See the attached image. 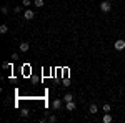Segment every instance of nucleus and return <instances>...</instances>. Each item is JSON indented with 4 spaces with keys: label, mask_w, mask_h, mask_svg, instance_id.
I'll use <instances>...</instances> for the list:
<instances>
[{
    "label": "nucleus",
    "mask_w": 125,
    "mask_h": 123,
    "mask_svg": "<svg viewBox=\"0 0 125 123\" xmlns=\"http://www.w3.org/2000/svg\"><path fill=\"white\" fill-rule=\"evenodd\" d=\"M7 32H9V25H5V23L0 25V33H2V35H5Z\"/></svg>",
    "instance_id": "obj_9"
},
{
    "label": "nucleus",
    "mask_w": 125,
    "mask_h": 123,
    "mask_svg": "<svg viewBox=\"0 0 125 123\" xmlns=\"http://www.w3.org/2000/svg\"><path fill=\"white\" fill-rule=\"evenodd\" d=\"M114 48H115L117 52H122L125 48V40H122V38H118L115 43H114Z\"/></svg>",
    "instance_id": "obj_2"
},
{
    "label": "nucleus",
    "mask_w": 125,
    "mask_h": 123,
    "mask_svg": "<svg viewBox=\"0 0 125 123\" xmlns=\"http://www.w3.org/2000/svg\"><path fill=\"white\" fill-rule=\"evenodd\" d=\"M33 17H35V12H33V10H25V12H23V19L25 20H32Z\"/></svg>",
    "instance_id": "obj_4"
},
{
    "label": "nucleus",
    "mask_w": 125,
    "mask_h": 123,
    "mask_svg": "<svg viewBox=\"0 0 125 123\" xmlns=\"http://www.w3.org/2000/svg\"><path fill=\"white\" fill-rule=\"evenodd\" d=\"M62 105H63V98H55V100L52 102V108H53V110H60Z\"/></svg>",
    "instance_id": "obj_3"
},
{
    "label": "nucleus",
    "mask_w": 125,
    "mask_h": 123,
    "mask_svg": "<svg viewBox=\"0 0 125 123\" xmlns=\"http://www.w3.org/2000/svg\"><path fill=\"white\" fill-rule=\"evenodd\" d=\"M2 13H3V15H7V13H9V7H7V5H2Z\"/></svg>",
    "instance_id": "obj_14"
},
{
    "label": "nucleus",
    "mask_w": 125,
    "mask_h": 123,
    "mask_svg": "<svg viewBox=\"0 0 125 123\" xmlns=\"http://www.w3.org/2000/svg\"><path fill=\"white\" fill-rule=\"evenodd\" d=\"M100 10H102L104 13L110 12V10H112V3H110V0H107V2H102V3H100Z\"/></svg>",
    "instance_id": "obj_1"
},
{
    "label": "nucleus",
    "mask_w": 125,
    "mask_h": 123,
    "mask_svg": "<svg viewBox=\"0 0 125 123\" xmlns=\"http://www.w3.org/2000/svg\"><path fill=\"white\" fill-rule=\"evenodd\" d=\"M33 5H37V9L43 7V0H33Z\"/></svg>",
    "instance_id": "obj_11"
},
{
    "label": "nucleus",
    "mask_w": 125,
    "mask_h": 123,
    "mask_svg": "<svg viewBox=\"0 0 125 123\" xmlns=\"http://www.w3.org/2000/svg\"><path fill=\"white\" fill-rule=\"evenodd\" d=\"M2 68H3V70H9V68H12V63H9V62H3V63H2Z\"/></svg>",
    "instance_id": "obj_12"
},
{
    "label": "nucleus",
    "mask_w": 125,
    "mask_h": 123,
    "mask_svg": "<svg viewBox=\"0 0 125 123\" xmlns=\"http://www.w3.org/2000/svg\"><path fill=\"white\" fill-rule=\"evenodd\" d=\"M110 2H112V0H110Z\"/></svg>",
    "instance_id": "obj_21"
},
{
    "label": "nucleus",
    "mask_w": 125,
    "mask_h": 123,
    "mask_svg": "<svg viewBox=\"0 0 125 123\" xmlns=\"http://www.w3.org/2000/svg\"><path fill=\"white\" fill-rule=\"evenodd\" d=\"M63 86H70V80H68V78L63 80Z\"/></svg>",
    "instance_id": "obj_20"
},
{
    "label": "nucleus",
    "mask_w": 125,
    "mask_h": 123,
    "mask_svg": "<svg viewBox=\"0 0 125 123\" xmlns=\"http://www.w3.org/2000/svg\"><path fill=\"white\" fill-rule=\"evenodd\" d=\"M20 116H23V118H27V116H29V110H25V108H23V110L20 112Z\"/></svg>",
    "instance_id": "obj_15"
},
{
    "label": "nucleus",
    "mask_w": 125,
    "mask_h": 123,
    "mask_svg": "<svg viewBox=\"0 0 125 123\" xmlns=\"http://www.w3.org/2000/svg\"><path fill=\"white\" fill-rule=\"evenodd\" d=\"M57 122V116H55V115H50V116H48V123H55Z\"/></svg>",
    "instance_id": "obj_13"
},
{
    "label": "nucleus",
    "mask_w": 125,
    "mask_h": 123,
    "mask_svg": "<svg viewBox=\"0 0 125 123\" xmlns=\"http://www.w3.org/2000/svg\"><path fill=\"white\" fill-rule=\"evenodd\" d=\"M22 5H23V7H29V5H32V0H23Z\"/></svg>",
    "instance_id": "obj_18"
},
{
    "label": "nucleus",
    "mask_w": 125,
    "mask_h": 123,
    "mask_svg": "<svg viewBox=\"0 0 125 123\" xmlns=\"http://www.w3.org/2000/svg\"><path fill=\"white\" fill-rule=\"evenodd\" d=\"M65 110H68V112L75 110V102H73V100H72V102H67V103H65Z\"/></svg>",
    "instance_id": "obj_5"
},
{
    "label": "nucleus",
    "mask_w": 125,
    "mask_h": 123,
    "mask_svg": "<svg viewBox=\"0 0 125 123\" xmlns=\"http://www.w3.org/2000/svg\"><path fill=\"white\" fill-rule=\"evenodd\" d=\"M19 48H20V52H27V50L30 48V45L27 43V42H22V43L19 45Z\"/></svg>",
    "instance_id": "obj_7"
},
{
    "label": "nucleus",
    "mask_w": 125,
    "mask_h": 123,
    "mask_svg": "<svg viewBox=\"0 0 125 123\" xmlns=\"http://www.w3.org/2000/svg\"><path fill=\"white\" fill-rule=\"evenodd\" d=\"M108 112H110V105L105 103V105H104V113H108Z\"/></svg>",
    "instance_id": "obj_16"
},
{
    "label": "nucleus",
    "mask_w": 125,
    "mask_h": 123,
    "mask_svg": "<svg viewBox=\"0 0 125 123\" xmlns=\"http://www.w3.org/2000/svg\"><path fill=\"white\" fill-rule=\"evenodd\" d=\"M88 112H90L92 115H95L97 112H98V106H97L95 103H90V106H88Z\"/></svg>",
    "instance_id": "obj_6"
},
{
    "label": "nucleus",
    "mask_w": 125,
    "mask_h": 123,
    "mask_svg": "<svg viewBox=\"0 0 125 123\" xmlns=\"http://www.w3.org/2000/svg\"><path fill=\"white\" fill-rule=\"evenodd\" d=\"M110 122H112V115L105 113V115H104V123H110Z\"/></svg>",
    "instance_id": "obj_10"
},
{
    "label": "nucleus",
    "mask_w": 125,
    "mask_h": 123,
    "mask_svg": "<svg viewBox=\"0 0 125 123\" xmlns=\"http://www.w3.org/2000/svg\"><path fill=\"white\" fill-rule=\"evenodd\" d=\"M13 12H15V13H20V12H22V5H15Z\"/></svg>",
    "instance_id": "obj_17"
},
{
    "label": "nucleus",
    "mask_w": 125,
    "mask_h": 123,
    "mask_svg": "<svg viewBox=\"0 0 125 123\" xmlns=\"http://www.w3.org/2000/svg\"><path fill=\"white\" fill-rule=\"evenodd\" d=\"M72 100H73V95L72 93H65L63 95V102H65V103H67V102H72Z\"/></svg>",
    "instance_id": "obj_8"
},
{
    "label": "nucleus",
    "mask_w": 125,
    "mask_h": 123,
    "mask_svg": "<svg viewBox=\"0 0 125 123\" xmlns=\"http://www.w3.org/2000/svg\"><path fill=\"white\" fill-rule=\"evenodd\" d=\"M19 60V53H12V62H17Z\"/></svg>",
    "instance_id": "obj_19"
}]
</instances>
